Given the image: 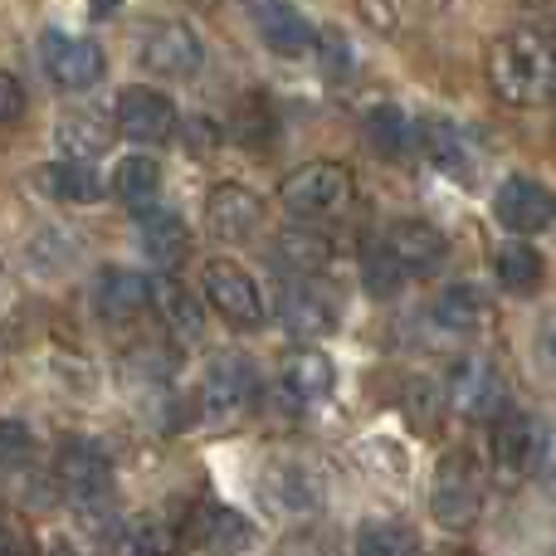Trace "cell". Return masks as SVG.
Returning <instances> with one entry per match:
<instances>
[{"label":"cell","mask_w":556,"mask_h":556,"mask_svg":"<svg viewBox=\"0 0 556 556\" xmlns=\"http://www.w3.org/2000/svg\"><path fill=\"white\" fill-rule=\"evenodd\" d=\"M552 64H556V45L542 29H513V35L489 45V64L483 68H489V88L503 103L528 108V103H538V98H547Z\"/></svg>","instance_id":"obj_1"},{"label":"cell","mask_w":556,"mask_h":556,"mask_svg":"<svg viewBox=\"0 0 556 556\" xmlns=\"http://www.w3.org/2000/svg\"><path fill=\"white\" fill-rule=\"evenodd\" d=\"M54 479H59V489L74 498V508L84 513L88 528L108 522V513H113V464H108V454L98 450V444L68 440L64 450H59Z\"/></svg>","instance_id":"obj_2"},{"label":"cell","mask_w":556,"mask_h":556,"mask_svg":"<svg viewBox=\"0 0 556 556\" xmlns=\"http://www.w3.org/2000/svg\"><path fill=\"white\" fill-rule=\"evenodd\" d=\"M254 401H260V371H254L250 356L244 352L215 356L201 381V420L230 430L254 410Z\"/></svg>","instance_id":"obj_3"},{"label":"cell","mask_w":556,"mask_h":556,"mask_svg":"<svg viewBox=\"0 0 556 556\" xmlns=\"http://www.w3.org/2000/svg\"><path fill=\"white\" fill-rule=\"evenodd\" d=\"M278 201L298 220H332L352 205V172L342 162H307L278 186Z\"/></svg>","instance_id":"obj_4"},{"label":"cell","mask_w":556,"mask_h":556,"mask_svg":"<svg viewBox=\"0 0 556 556\" xmlns=\"http://www.w3.org/2000/svg\"><path fill=\"white\" fill-rule=\"evenodd\" d=\"M132 54H137V64L162 78H191L201 68L205 49L186 20H147L132 39Z\"/></svg>","instance_id":"obj_5"},{"label":"cell","mask_w":556,"mask_h":556,"mask_svg":"<svg viewBox=\"0 0 556 556\" xmlns=\"http://www.w3.org/2000/svg\"><path fill=\"white\" fill-rule=\"evenodd\" d=\"M479 508H483V479L479 469L469 464V454H450V459L434 469V483H430V513L440 528L450 532H464L479 522Z\"/></svg>","instance_id":"obj_6"},{"label":"cell","mask_w":556,"mask_h":556,"mask_svg":"<svg viewBox=\"0 0 556 556\" xmlns=\"http://www.w3.org/2000/svg\"><path fill=\"white\" fill-rule=\"evenodd\" d=\"M444 405L459 410L464 420H498L508 410V391H503L498 366L483 362V356H459L450 366V381H444Z\"/></svg>","instance_id":"obj_7"},{"label":"cell","mask_w":556,"mask_h":556,"mask_svg":"<svg viewBox=\"0 0 556 556\" xmlns=\"http://www.w3.org/2000/svg\"><path fill=\"white\" fill-rule=\"evenodd\" d=\"M39 64H45V74L54 78L59 88L84 93V88H93L98 78H103L108 59H103V49H98V39L45 29V35H39Z\"/></svg>","instance_id":"obj_8"},{"label":"cell","mask_w":556,"mask_h":556,"mask_svg":"<svg viewBox=\"0 0 556 556\" xmlns=\"http://www.w3.org/2000/svg\"><path fill=\"white\" fill-rule=\"evenodd\" d=\"M278 323L293 342H317L337 327V293L323 278H288L278 293Z\"/></svg>","instance_id":"obj_9"},{"label":"cell","mask_w":556,"mask_h":556,"mask_svg":"<svg viewBox=\"0 0 556 556\" xmlns=\"http://www.w3.org/2000/svg\"><path fill=\"white\" fill-rule=\"evenodd\" d=\"M113 127L137 147H156L176 132V103L152 84H132L117 93L113 103Z\"/></svg>","instance_id":"obj_10"},{"label":"cell","mask_w":556,"mask_h":556,"mask_svg":"<svg viewBox=\"0 0 556 556\" xmlns=\"http://www.w3.org/2000/svg\"><path fill=\"white\" fill-rule=\"evenodd\" d=\"M205 298H211L215 313L230 327H240V332H250V327H260L264 317H269L264 288L254 283V274H244L240 264H230V260H215L211 269H205Z\"/></svg>","instance_id":"obj_11"},{"label":"cell","mask_w":556,"mask_h":556,"mask_svg":"<svg viewBox=\"0 0 556 556\" xmlns=\"http://www.w3.org/2000/svg\"><path fill=\"white\" fill-rule=\"evenodd\" d=\"M493 215H498L503 230L528 240V235H542L547 225H556V195L532 176H508L493 195Z\"/></svg>","instance_id":"obj_12"},{"label":"cell","mask_w":556,"mask_h":556,"mask_svg":"<svg viewBox=\"0 0 556 556\" xmlns=\"http://www.w3.org/2000/svg\"><path fill=\"white\" fill-rule=\"evenodd\" d=\"M205 225H211L215 240L225 244H244L254 240V230L264 225V201L240 181H220L205 201Z\"/></svg>","instance_id":"obj_13"},{"label":"cell","mask_w":556,"mask_h":556,"mask_svg":"<svg viewBox=\"0 0 556 556\" xmlns=\"http://www.w3.org/2000/svg\"><path fill=\"white\" fill-rule=\"evenodd\" d=\"M250 15H254V29L260 39L274 49V54H307L317 45V29L293 0H250Z\"/></svg>","instance_id":"obj_14"},{"label":"cell","mask_w":556,"mask_h":556,"mask_svg":"<svg viewBox=\"0 0 556 556\" xmlns=\"http://www.w3.org/2000/svg\"><path fill=\"white\" fill-rule=\"evenodd\" d=\"M489 450H493L498 473H508V479L538 469V450H542L538 420H532V415H522V410H503L498 420H493V430H489Z\"/></svg>","instance_id":"obj_15"},{"label":"cell","mask_w":556,"mask_h":556,"mask_svg":"<svg viewBox=\"0 0 556 556\" xmlns=\"http://www.w3.org/2000/svg\"><path fill=\"white\" fill-rule=\"evenodd\" d=\"M152 307H156V317H162V327H166L172 342L191 346V342L205 337V303L181 283V278H172V274L152 278Z\"/></svg>","instance_id":"obj_16"},{"label":"cell","mask_w":556,"mask_h":556,"mask_svg":"<svg viewBox=\"0 0 556 556\" xmlns=\"http://www.w3.org/2000/svg\"><path fill=\"white\" fill-rule=\"evenodd\" d=\"M186 538H191L201 552H211V556H240L254 542V528H250L244 513L225 508V503H205V508H195Z\"/></svg>","instance_id":"obj_17"},{"label":"cell","mask_w":556,"mask_h":556,"mask_svg":"<svg viewBox=\"0 0 556 556\" xmlns=\"http://www.w3.org/2000/svg\"><path fill=\"white\" fill-rule=\"evenodd\" d=\"M113 117H98V113H68L54 123V147H59V162H78V166H93L98 156H108L113 147Z\"/></svg>","instance_id":"obj_18"},{"label":"cell","mask_w":556,"mask_h":556,"mask_svg":"<svg viewBox=\"0 0 556 556\" xmlns=\"http://www.w3.org/2000/svg\"><path fill=\"white\" fill-rule=\"evenodd\" d=\"M386 250H391L395 264H401L405 274H415V278L434 274L444 260H450V240H444L434 225H425V220H401L391 235H386Z\"/></svg>","instance_id":"obj_19"},{"label":"cell","mask_w":556,"mask_h":556,"mask_svg":"<svg viewBox=\"0 0 556 556\" xmlns=\"http://www.w3.org/2000/svg\"><path fill=\"white\" fill-rule=\"evenodd\" d=\"M430 317H434V327L450 332V337H483L493 327V303L479 293V288L454 283V288H444V293L434 298Z\"/></svg>","instance_id":"obj_20"},{"label":"cell","mask_w":556,"mask_h":556,"mask_svg":"<svg viewBox=\"0 0 556 556\" xmlns=\"http://www.w3.org/2000/svg\"><path fill=\"white\" fill-rule=\"evenodd\" d=\"M93 307L108 323H127L142 307H152V278H142L137 269H103L93 278Z\"/></svg>","instance_id":"obj_21"},{"label":"cell","mask_w":556,"mask_h":556,"mask_svg":"<svg viewBox=\"0 0 556 556\" xmlns=\"http://www.w3.org/2000/svg\"><path fill=\"white\" fill-rule=\"evenodd\" d=\"M137 240H142L147 260L162 264L166 274L181 269V264L191 260V230H186V220L176 211H142V220H137Z\"/></svg>","instance_id":"obj_22"},{"label":"cell","mask_w":556,"mask_h":556,"mask_svg":"<svg viewBox=\"0 0 556 556\" xmlns=\"http://www.w3.org/2000/svg\"><path fill=\"white\" fill-rule=\"evenodd\" d=\"M332 386H337V371H332V362H327L323 352H313V346H303V352H293L283 362V395L293 405H317V401H327L332 395Z\"/></svg>","instance_id":"obj_23"},{"label":"cell","mask_w":556,"mask_h":556,"mask_svg":"<svg viewBox=\"0 0 556 556\" xmlns=\"http://www.w3.org/2000/svg\"><path fill=\"white\" fill-rule=\"evenodd\" d=\"M450 0H356V15L381 35H410V29L430 25Z\"/></svg>","instance_id":"obj_24"},{"label":"cell","mask_w":556,"mask_h":556,"mask_svg":"<svg viewBox=\"0 0 556 556\" xmlns=\"http://www.w3.org/2000/svg\"><path fill=\"white\" fill-rule=\"evenodd\" d=\"M35 181L45 186V195L68 205H98L108 195V181L93 172V166H78V162H49L35 172Z\"/></svg>","instance_id":"obj_25"},{"label":"cell","mask_w":556,"mask_h":556,"mask_svg":"<svg viewBox=\"0 0 556 556\" xmlns=\"http://www.w3.org/2000/svg\"><path fill=\"white\" fill-rule=\"evenodd\" d=\"M108 186H113V195L127 211L142 215V211H152L156 195H162V166H156L152 156H123Z\"/></svg>","instance_id":"obj_26"},{"label":"cell","mask_w":556,"mask_h":556,"mask_svg":"<svg viewBox=\"0 0 556 556\" xmlns=\"http://www.w3.org/2000/svg\"><path fill=\"white\" fill-rule=\"evenodd\" d=\"M493 274H498V283L508 288V293H532V288H542V278H547V260H542L528 240H508L493 254Z\"/></svg>","instance_id":"obj_27"},{"label":"cell","mask_w":556,"mask_h":556,"mask_svg":"<svg viewBox=\"0 0 556 556\" xmlns=\"http://www.w3.org/2000/svg\"><path fill=\"white\" fill-rule=\"evenodd\" d=\"M269 498L283 513H313L317 498H323V483L313 479L307 464H278L274 479H269Z\"/></svg>","instance_id":"obj_28"},{"label":"cell","mask_w":556,"mask_h":556,"mask_svg":"<svg viewBox=\"0 0 556 556\" xmlns=\"http://www.w3.org/2000/svg\"><path fill=\"white\" fill-rule=\"evenodd\" d=\"M362 137L376 156H401L405 142H410V123H405V113L395 103H376L362 117Z\"/></svg>","instance_id":"obj_29"},{"label":"cell","mask_w":556,"mask_h":556,"mask_svg":"<svg viewBox=\"0 0 556 556\" xmlns=\"http://www.w3.org/2000/svg\"><path fill=\"white\" fill-rule=\"evenodd\" d=\"M176 538L162 518H137L113 538V556H172Z\"/></svg>","instance_id":"obj_30"},{"label":"cell","mask_w":556,"mask_h":556,"mask_svg":"<svg viewBox=\"0 0 556 556\" xmlns=\"http://www.w3.org/2000/svg\"><path fill=\"white\" fill-rule=\"evenodd\" d=\"M235 142L250 147V152H269L274 137H278V123H274V108L264 103V98H244L240 108H235V123H230Z\"/></svg>","instance_id":"obj_31"},{"label":"cell","mask_w":556,"mask_h":556,"mask_svg":"<svg viewBox=\"0 0 556 556\" xmlns=\"http://www.w3.org/2000/svg\"><path fill=\"white\" fill-rule=\"evenodd\" d=\"M356 556H420V547H415V532L405 522H362Z\"/></svg>","instance_id":"obj_32"},{"label":"cell","mask_w":556,"mask_h":556,"mask_svg":"<svg viewBox=\"0 0 556 556\" xmlns=\"http://www.w3.org/2000/svg\"><path fill=\"white\" fill-rule=\"evenodd\" d=\"M274 260L283 274L293 269V278H317V269H323V260H327V244L303 230H288L283 240L274 244Z\"/></svg>","instance_id":"obj_33"},{"label":"cell","mask_w":556,"mask_h":556,"mask_svg":"<svg viewBox=\"0 0 556 556\" xmlns=\"http://www.w3.org/2000/svg\"><path fill=\"white\" fill-rule=\"evenodd\" d=\"M362 283H366V293H371V298H395V293H401L405 269L395 264V254L386 250V240L371 244V250L362 254Z\"/></svg>","instance_id":"obj_34"},{"label":"cell","mask_w":556,"mask_h":556,"mask_svg":"<svg viewBox=\"0 0 556 556\" xmlns=\"http://www.w3.org/2000/svg\"><path fill=\"white\" fill-rule=\"evenodd\" d=\"M425 152H430V156H434V166H444V172H464L459 127L440 123V117H430V123H425Z\"/></svg>","instance_id":"obj_35"},{"label":"cell","mask_w":556,"mask_h":556,"mask_svg":"<svg viewBox=\"0 0 556 556\" xmlns=\"http://www.w3.org/2000/svg\"><path fill=\"white\" fill-rule=\"evenodd\" d=\"M317 49H323V74L332 78V84H346L352 78V68H356V54H352V45H346V35L342 29H317Z\"/></svg>","instance_id":"obj_36"},{"label":"cell","mask_w":556,"mask_h":556,"mask_svg":"<svg viewBox=\"0 0 556 556\" xmlns=\"http://www.w3.org/2000/svg\"><path fill=\"white\" fill-rule=\"evenodd\" d=\"M29 454H35V434L20 420H0V464L20 469V464H29Z\"/></svg>","instance_id":"obj_37"},{"label":"cell","mask_w":556,"mask_h":556,"mask_svg":"<svg viewBox=\"0 0 556 556\" xmlns=\"http://www.w3.org/2000/svg\"><path fill=\"white\" fill-rule=\"evenodd\" d=\"M440 405H444V391H434V386L425 381V376H415V381L405 386V410H415V415H420V425H425V430H430V425H434L430 415L440 410Z\"/></svg>","instance_id":"obj_38"},{"label":"cell","mask_w":556,"mask_h":556,"mask_svg":"<svg viewBox=\"0 0 556 556\" xmlns=\"http://www.w3.org/2000/svg\"><path fill=\"white\" fill-rule=\"evenodd\" d=\"M20 113H25V88H20L15 78L0 68V123H15Z\"/></svg>","instance_id":"obj_39"},{"label":"cell","mask_w":556,"mask_h":556,"mask_svg":"<svg viewBox=\"0 0 556 556\" xmlns=\"http://www.w3.org/2000/svg\"><path fill=\"white\" fill-rule=\"evenodd\" d=\"M532 473H542V479H547L552 489H556V430H552V434H542V450H538V469H532Z\"/></svg>","instance_id":"obj_40"},{"label":"cell","mask_w":556,"mask_h":556,"mask_svg":"<svg viewBox=\"0 0 556 556\" xmlns=\"http://www.w3.org/2000/svg\"><path fill=\"white\" fill-rule=\"evenodd\" d=\"M0 556H35L29 552V538L15 528H0Z\"/></svg>","instance_id":"obj_41"},{"label":"cell","mask_w":556,"mask_h":556,"mask_svg":"<svg viewBox=\"0 0 556 556\" xmlns=\"http://www.w3.org/2000/svg\"><path fill=\"white\" fill-rule=\"evenodd\" d=\"M538 352H542V366L556 376V317L547 327H542V342H538Z\"/></svg>","instance_id":"obj_42"},{"label":"cell","mask_w":556,"mask_h":556,"mask_svg":"<svg viewBox=\"0 0 556 556\" xmlns=\"http://www.w3.org/2000/svg\"><path fill=\"white\" fill-rule=\"evenodd\" d=\"M10 356H15V342H10V332L0 327V376L10 371Z\"/></svg>","instance_id":"obj_43"},{"label":"cell","mask_w":556,"mask_h":556,"mask_svg":"<svg viewBox=\"0 0 556 556\" xmlns=\"http://www.w3.org/2000/svg\"><path fill=\"white\" fill-rule=\"evenodd\" d=\"M117 5H123V0H88V10H93V15H113Z\"/></svg>","instance_id":"obj_44"},{"label":"cell","mask_w":556,"mask_h":556,"mask_svg":"<svg viewBox=\"0 0 556 556\" xmlns=\"http://www.w3.org/2000/svg\"><path fill=\"white\" fill-rule=\"evenodd\" d=\"M547 98H552V103H556V64H552V88H547Z\"/></svg>","instance_id":"obj_45"},{"label":"cell","mask_w":556,"mask_h":556,"mask_svg":"<svg viewBox=\"0 0 556 556\" xmlns=\"http://www.w3.org/2000/svg\"><path fill=\"white\" fill-rule=\"evenodd\" d=\"M552 137H556V123H552Z\"/></svg>","instance_id":"obj_46"},{"label":"cell","mask_w":556,"mask_h":556,"mask_svg":"<svg viewBox=\"0 0 556 556\" xmlns=\"http://www.w3.org/2000/svg\"><path fill=\"white\" fill-rule=\"evenodd\" d=\"M0 283H5V274H0Z\"/></svg>","instance_id":"obj_47"},{"label":"cell","mask_w":556,"mask_h":556,"mask_svg":"<svg viewBox=\"0 0 556 556\" xmlns=\"http://www.w3.org/2000/svg\"><path fill=\"white\" fill-rule=\"evenodd\" d=\"M59 556H68V552H59Z\"/></svg>","instance_id":"obj_48"}]
</instances>
